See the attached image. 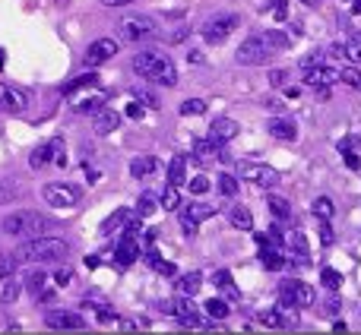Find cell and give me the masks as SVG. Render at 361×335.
<instances>
[{"mask_svg": "<svg viewBox=\"0 0 361 335\" xmlns=\"http://www.w3.org/2000/svg\"><path fill=\"white\" fill-rule=\"evenodd\" d=\"M133 70H137V76H143V80H149V82H159V86H178L175 63H171V57L159 54V51H140V54L133 57Z\"/></svg>", "mask_w": 361, "mask_h": 335, "instance_id": "obj_1", "label": "cell"}, {"mask_svg": "<svg viewBox=\"0 0 361 335\" xmlns=\"http://www.w3.org/2000/svg\"><path fill=\"white\" fill-rule=\"evenodd\" d=\"M67 253H70L67 241L38 234V237H29V241L19 244L16 260H23V263H54V260H63Z\"/></svg>", "mask_w": 361, "mask_h": 335, "instance_id": "obj_2", "label": "cell"}, {"mask_svg": "<svg viewBox=\"0 0 361 335\" xmlns=\"http://www.w3.org/2000/svg\"><path fill=\"white\" fill-rule=\"evenodd\" d=\"M95 82H99L95 76H80V80H73L67 86V95H70V105H73V111L95 114V111H102V108H105L108 92H105V89H99Z\"/></svg>", "mask_w": 361, "mask_h": 335, "instance_id": "obj_3", "label": "cell"}, {"mask_svg": "<svg viewBox=\"0 0 361 335\" xmlns=\"http://www.w3.org/2000/svg\"><path fill=\"white\" fill-rule=\"evenodd\" d=\"M0 228L10 237H38V234H48L51 222L44 215H35V212H13V215L4 218Z\"/></svg>", "mask_w": 361, "mask_h": 335, "instance_id": "obj_4", "label": "cell"}, {"mask_svg": "<svg viewBox=\"0 0 361 335\" xmlns=\"http://www.w3.org/2000/svg\"><path fill=\"white\" fill-rule=\"evenodd\" d=\"M273 44H269V38H267V32L263 35H250V38H244L241 44H238V63H244V67H260L263 61H269V54H273Z\"/></svg>", "mask_w": 361, "mask_h": 335, "instance_id": "obj_5", "label": "cell"}, {"mask_svg": "<svg viewBox=\"0 0 361 335\" xmlns=\"http://www.w3.org/2000/svg\"><path fill=\"white\" fill-rule=\"evenodd\" d=\"M42 196L44 203L51 206V209H73L76 203H80V187L73 184H63V180H54V184H44L42 187Z\"/></svg>", "mask_w": 361, "mask_h": 335, "instance_id": "obj_6", "label": "cell"}, {"mask_svg": "<svg viewBox=\"0 0 361 335\" xmlns=\"http://www.w3.org/2000/svg\"><path fill=\"white\" fill-rule=\"evenodd\" d=\"M231 32H238V16L235 13H219V16L206 19V23L200 25V35H203L209 44H222Z\"/></svg>", "mask_w": 361, "mask_h": 335, "instance_id": "obj_7", "label": "cell"}, {"mask_svg": "<svg viewBox=\"0 0 361 335\" xmlns=\"http://www.w3.org/2000/svg\"><path fill=\"white\" fill-rule=\"evenodd\" d=\"M121 38H124L127 44H140V42H149L152 35H156V23H152L149 16H127L121 19Z\"/></svg>", "mask_w": 361, "mask_h": 335, "instance_id": "obj_8", "label": "cell"}, {"mask_svg": "<svg viewBox=\"0 0 361 335\" xmlns=\"http://www.w3.org/2000/svg\"><path fill=\"white\" fill-rule=\"evenodd\" d=\"M279 298H282V304H288V307H311L314 288L305 285V282H298V279H286L279 285Z\"/></svg>", "mask_w": 361, "mask_h": 335, "instance_id": "obj_9", "label": "cell"}, {"mask_svg": "<svg viewBox=\"0 0 361 335\" xmlns=\"http://www.w3.org/2000/svg\"><path fill=\"white\" fill-rule=\"evenodd\" d=\"M165 313H171V317H178L180 326H190V329H200V317H197V307L190 304V298H184V294H178V301H169V304H162Z\"/></svg>", "mask_w": 361, "mask_h": 335, "instance_id": "obj_10", "label": "cell"}, {"mask_svg": "<svg viewBox=\"0 0 361 335\" xmlns=\"http://www.w3.org/2000/svg\"><path fill=\"white\" fill-rule=\"evenodd\" d=\"M238 177L247 180V184H257V187H273L279 180V171L269 165H257V162H247L238 168Z\"/></svg>", "mask_w": 361, "mask_h": 335, "instance_id": "obj_11", "label": "cell"}, {"mask_svg": "<svg viewBox=\"0 0 361 335\" xmlns=\"http://www.w3.org/2000/svg\"><path fill=\"white\" fill-rule=\"evenodd\" d=\"M25 105H29V95H25L23 89L10 86V82H0V111L16 114V111H23Z\"/></svg>", "mask_w": 361, "mask_h": 335, "instance_id": "obj_12", "label": "cell"}, {"mask_svg": "<svg viewBox=\"0 0 361 335\" xmlns=\"http://www.w3.org/2000/svg\"><path fill=\"white\" fill-rule=\"evenodd\" d=\"M44 326L48 329H86V320L73 310H51L44 317Z\"/></svg>", "mask_w": 361, "mask_h": 335, "instance_id": "obj_13", "label": "cell"}, {"mask_svg": "<svg viewBox=\"0 0 361 335\" xmlns=\"http://www.w3.org/2000/svg\"><path fill=\"white\" fill-rule=\"evenodd\" d=\"M114 54H118V42H111V38H99V42H92L89 51H86V67H99V63L111 61Z\"/></svg>", "mask_w": 361, "mask_h": 335, "instance_id": "obj_14", "label": "cell"}, {"mask_svg": "<svg viewBox=\"0 0 361 335\" xmlns=\"http://www.w3.org/2000/svg\"><path fill=\"white\" fill-rule=\"evenodd\" d=\"M238 133H241V127H238V120H231V118H216V120H212V127H209V139L216 146L231 143Z\"/></svg>", "mask_w": 361, "mask_h": 335, "instance_id": "obj_15", "label": "cell"}, {"mask_svg": "<svg viewBox=\"0 0 361 335\" xmlns=\"http://www.w3.org/2000/svg\"><path fill=\"white\" fill-rule=\"evenodd\" d=\"M13 272H16V263L10 256H0V301H13L19 294L16 282H13Z\"/></svg>", "mask_w": 361, "mask_h": 335, "instance_id": "obj_16", "label": "cell"}, {"mask_svg": "<svg viewBox=\"0 0 361 335\" xmlns=\"http://www.w3.org/2000/svg\"><path fill=\"white\" fill-rule=\"evenodd\" d=\"M305 82L311 89H326V86H333V82H339V70L336 67H320V63H314V67H307Z\"/></svg>", "mask_w": 361, "mask_h": 335, "instance_id": "obj_17", "label": "cell"}, {"mask_svg": "<svg viewBox=\"0 0 361 335\" xmlns=\"http://www.w3.org/2000/svg\"><path fill=\"white\" fill-rule=\"evenodd\" d=\"M257 320H260L263 326H269V329H286V326L298 323V317H295V313H288L286 307H279V310H263Z\"/></svg>", "mask_w": 361, "mask_h": 335, "instance_id": "obj_18", "label": "cell"}, {"mask_svg": "<svg viewBox=\"0 0 361 335\" xmlns=\"http://www.w3.org/2000/svg\"><path fill=\"white\" fill-rule=\"evenodd\" d=\"M286 253H282V247H273V244H263L260 247V266L269 269V272H279V269H286Z\"/></svg>", "mask_w": 361, "mask_h": 335, "instance_id": "obj_19", "label": "cell"}, {"mask_svg": "<svg viewBox=\"0 0 361 335\" xmlns=\"http://www.w3.org/2000/svg\"><path fill=\"white\" fill-rule=\"evenodd\" d=\"M267 130L273 133L276 139H282V143H295V139H298V130H295V124H292V120H286V118H273Z\"/></svg>", "mask_w": 361, "mask_h": 335, "instance_id": "obj_20", "label": "cell"}, {"mask_svg": "<svg viewBox=\"0 0 361 335\" xmlns=\"http://www.w3.org/2000/svg\"><path fill=\"white\" fill-rule=\"evenodd\" d=\"M286 244H288V253H295V263H298V266H307V241H305V234H301L298 228L288 231Z\"/></svg>", "mask_w": 361, "mask_h": 335, "instance_id": "obj_21", "label": "cell"}, {"mask_svg": "<svg viewBox=\"0 0 361 335\" xmlns=\"http://www.w3.org/2000/svg\"><path fill=\"white\" fill-rule=\"evenodd\" d=\"M118 124H121V114L118 111H111V108H102V111H95V133H114L118 130Z\"/></svg>", "mask_w": 361, "mask_h": 335, "instance_id": "obj_22", "label": "cell"}, {"mask_svg": "<svg viewBox=\"0 0 361 335\" xmlns=\"http://www.w3.org/2000/svg\"><path fill=\"white\" fill-rule=\"evenodd\" d=\"M336 51L339 57H349L352 63H361V32H352V38L345 44H336Z\"/></svg>", "mask_w": 361, "mask_h": 335, "instance_id": "obj_23", "label": "cell"}, {"mask_svg": "<svg viewBox=\"0 0 361 335\" xmlns=\"http://www.w3.org/2000/svg\"><path fill=\"white\" fill-rule=\"evenodd\" d=\"M48 162H54V143L35 146V149H32V156H29V168H32V171H38V168H44Z\"/></svg>", "mask_w": 361, "mask_h": 335, "instance_id": "obj_24", "label": "cell"}, {"mask_svg": "<svg viewBox=\"0 0 361 335\" xmlns=\"http://www.w3.org/2000/svg\"><path fill=\"white\" fill-rule=\"evenodd\" d=\"M200 282H203V275L200 272H187V275H180V279L175 282V291L184 294V298H193V294L200 291Z\"/></svg>", "mask_w": 361, "mask_h": 335, "instance_id": "obj_25", "label": "cell"}, {"mask_svg": "<svg viewBox=\"0 0 361 335\" xmlns=\"http://www.w3.org/2000/svg\"><path fill=\"white\" fill-rule=\"evenodd\" d=\"M228 222L235 225L238 231H250V228H254V215H250V209H247V206H231V212H228Z\"/></svg>", "mask_w": 361, "mask_h": 335, "instance_id": "obj_26", "label": "cell"}, {"mask_svg": "<svg viewBox=\"0 0 361 335\" xmlns=\"http://www.w3.org/2000/svg\"><path fill=\"white\" fill-rule=\"evenodd\" d=\"M48 285H51L48 275H42V272H35V275L29 279V291L35 294V301H42V304H44V301H51V294H54Z\"/></svg>", "mask_w": 361, "mask_h": 335, "instance_id": "obj_27", "label": "cell"}, {"mask_svg": "<svg viewBox=\"0 0 361 335\" xmlns=\"http://www.w3.org/2000/svg\"><path fill=\"white\" fill-rule=\"evenodd\" d=\"M114 256H118V263H121V266H130V263L137 260V237H127V234H124V241L118 244V250H114Z\"/></svg>", "mask_w": 361, "mask_h": 335, "instance_id": "obj_28", "label": "cell"}, {"mask_svg": "<svg viewBox=\"0 0 361 335\" xmlns=\"http://www.w3.org/2000/svg\"><path fill=\"white\" fill-rule=\"evenodd\" d=\"M156 171H159V162L152 156H140V158H133L130 162L133 177H149V174H156Z\"/></svg>", "mask_w": 361, "mask_h": 335, "instance_id": "obj_29", "label": "cell"}, {"mask_svg": "<svg viewBox=\"0 0 361 335\" xmlns=\"http://www.w3.org/2000/svg\"><path fill=\"white\" fill-rule=\"evenodd\" d=\"M19 199V184L13 177H0V206H10Z\"/></svg>", "mask_w": 361, "mask_h": 335, "instance_id": "obj_30", "label": "cell"}, {"mask_svg": "<svg viewBox=\"0 0 361 335\" xmlns=\"http://www.w3.org/2000/svg\"><path fill=\"white\" fill-rule=\"evenodd\" d=\"M193 158H197L200 165H209L212 158H216V143H203V139H197V143H193Z\"/></svg>", "mask_w": 361, "mask_h": 335, "instance_id": "obj_31", "label": "cell"}, {"mask_svg": "<svg viewBox=\"0 0 361 335\" xmlns=\"http://www.w3.org/2000/svg\"><path fill=\"white\" fill-rule=\"evenodd\" d=\"M184 177H187V158L184 156L171 158V165H169V184L180 187V184H184Z\"/></svg>", "mask_w": 361, "mask_h": 335, "instance_id": "obj_32", "label": "cell"}, {"mask_svg": "<svg viewBox=\"0 0 361 335\" xmlns=\"http://www.w3.org/2000/svg\"><path fill=\"white\" fill-rule=\"evenodd\" d=\"M311 209H314V215H317L320 222H330V218H333V199L330 196H317Z\"/></svg>", "mask_w": 361, "mask_h": 335, "instance_id": "obj_33", "label": "cell"}, {"mask_svg": "<svg viewBox=\"0 0 361 335\" xmlns=\"http://www.w3.org/2000/svg\"><path fill=\"white\" fill-rule=\"evenodd\" d=\"M187 215H190L193 218V222H206V218H212V215H216V209H212V206H206V203H193V206H187Z\"/></svg>", "mask_w": 361, "mask_h": 335, "instance_id": "obj_34", "label": "cell"}, {"mask_svg": "<svg viewBox=\"0 0 361 335\" xmlns=\"http://www.w3.org/2000/svg\"><path fill=\"white\" fill-rule=\"evenodd\" d=\"M267 206L273 209V215H276V218H292V206H288V199H282V196H269V199H267Z\"/></svg>", "mask_w": 361, "mask_h": 335, "instance_id": "obj_35", "label": "cell"}, {"mask_svg": "<svg viewBox=\"0 0 361 335\" xmlns=\"http://www.w3.org/2000/svg\"><path fill=\"white\" fill-rule=\"evenodd\" d=\"M146 263H149L156 272H162V275H175V266H171V263H165L156 250H149V253H146Z\"/></svg>", "mask_w": 361, "mask_h": 335, "instance_id": "obj_36", "label": "cell"}, {"mask_svg": "<svg viewBox=\"0 0 361 335\" xmlns=\"http://www.w3.org/2000/svg\"><path fill=\"white\" fill-rule=\"evenodd\" d=\"M156 209H159V199L152 196V193H143V196H140V203H137V215L146 218V215H152Z\"/></svg>", "mask_w": 361, "mask_h": 335, "instance_id": "obj_37", "label": "cell"}, {"mask_svg": "<svg viewBox=\"0 0 361 335\" xmlns=\"http://www.w3.org/2000/svg\"><path fill=\"white\" fill-rule=\"evenodd\" d=\"M320 285H324V288H330V291H339V285H343V275H339L336 269H330V266H326L324 272H320Z\"/></svg>", "mask_w": 361, "mask_h": 335, "instance_id": "obj_38", "label": "cell"}, {"mask_svg": "<svg viewBox=\"0 0 361 335\" xmlns=\"http://www.w3.org/2000/svg\"><path fill=\"white\" fill-rule=\"evenodd\" d=\"M162 209H180V193L175 184H169V190L162 193Z\"/></svg>", "mask_w": 361, "mask_h": 335, "instance_id": "obj_39", "label": "cell"}, {"mask_svg": "<svg viewBox=\"0 0 361 335\" xmlns=\"http://www.w3.org/2000/svg\"><path fill=\"white\" fill-rule=\"evenodd\" d=\"M216 285H219V291L235 294V282H231V272H228V269H219V272H216Z\"/></svg>", "mask_w": 361, "mask_h": 335, "instance_id": "obj_40", "label": "cell"}, {"mask_svg": "<svg viewBox=\"0 0 361 335\" xmlns=\"http://www.w3.org/2000/svg\"><path fill=\"white\" fill-rule=\"evenodd\" d=\"M206 313H209V320H225L228 317V304H225V301H209Z\"/></svg>", "mask_w": 361, "mask_h": 335, "instance_id": "obj_41", "label": "cell"}, {"mask_svg": "<svg viewBox=\"0 0 361 335\" xmlns=\"http://www.w3.org/2000/svg\"><path fill=\"white\" fill-rule=\"evenodd\" d=\"M203 111H206V101L203 99H187L184 105H180V114H184V118H187V114L193 118V114H203Z\"/></svg>", "mask_w": 361, "mask_h": 335, "instance_id": "obj_42", "label": "cell"}, {"mask_svg": "<svg viewBox=\"0 0 361 335\" xmlns=\"http://www.w3.org/2000/svg\"><path fill=\"white\" fill-rule=\"evenodd\" d=\"M219 193H222V196H235V193H238V180L231 177V174H222V177H219Z\"/></svg>", "mask_w": 361, "mask_h": 335, "instance_id": "obj_43", "label": "cell"}, {"mask_svg": "<svg viewBox=\"0 0 361 335\" xmlns=\"http://www.w3.org/2000/svg\"><path fill=\"white\" fill-rule=\"evenodd\" d=\"M339 80L343 82H349L352 89H361V73L355 67H345V70H339Z\"/></svg>", "mask_w": 361, "mask_h": 335, "instance_id": "obj_44", "label": "cell"}, {"mask_svg": "<svg viewBox=\"0 0 361 335\" xmlns=\"http://www.w3.org/2000/svg\"><path fill=\"white\" fill-rule=\"evenodd\" d=\"M267 38H269V44H273L276 51H279V48H288V44H292V38L282 35V32H267Z\"/></svg>", "mask_w": 361, "mask_h": 335, "instance_id": "obj_45", "label": "cell"}, {"mask_svg": "<svg viewBox=\"0 0 361 335\" xmlns=\"http://www.w3.org/2000/svg\"><path fill=\"white\" fill-rule=\"evenodd\" d=\"M187 187H190V193H197V196H203V193L209 190L212 184H209V180L203 177V174H200V177H193V180H190V184H187Z\"/></svg>", "mask_w": 361, "mask_h": 335, "instance_id": "obj_46", "label": "cell"}, {"mask_svg": "<svg viewBox=\"0 0 361 335\" xmlns=\"http://www.w3.org/2000/svg\"><path fill=\"white\" fill-rule=\"evenodd\" d=\"M121 222H127V209H118V212H114V215L108 218L105 225H102V231H114V228H118Z\"/></svg>", "mask_w": 361, "mask_h": 335, "instance_id": "obj_47", "label": "cell"}, {"mask_svg": "<svg viewBox=\"0 0 361 335\" xmlns=\"http://www.w3.org/2000/svg\"><path fill=\"white\" fill-rule=\"evenodd\" d=\"M180 228H184V234H187V237H193V234H197V222H193V218L187 215L184 209H180Z\"/></svg>", "mask_w": 361, "mask_h": 335, "instance_id": "obj_48", "label": "cell"}, {"mask_svg": "<svg viewBox=\"0 0 361 335\" xmlns=\"http://www.w3.org/2000/svg\"><path fill=\"white\" fill-rule=\"evenodd\" d=\"M54 282H57V285H70V282H73V272H70V269H57Z\"/></svg>", "mask_w": 361, "mask_h": 335, "instance_id": "obj_49", "label": "cell"}, {"mask_svg": "<svg viewBox=\"0 0 361 335\" xmlns=\"http://www.w3.org/2000/svg\"><path fill=\"white\" fill-rule=\"evenodd\" d=\"M320 241H324L326 247L333 244V228H330V222H320Z\"/></svg>", "mask_w": 361, "mask_h": 335, "instance_id": "obj_50", "label": "cell"}, {"mask_svg": "<svg viewBox=\"0 0 361 335\" xmlns=\"http://www.w3.org/2000/svg\"><path fill=\"white\" fill-rule=\"evenodd\" d=\"M286 80H288L286 70H273V73H269V82H273V86H286Z\"/></svg>", "mask_w": 361, "mask_h": 335, "instance_id": "obj_51", "label": "cell"}, {"mask_svg": "<svg viewBox=\"0 0 361 335\" xmlns=\"http://www.w3.org/2000/svg\"><path fill=\"white\" fill-rule=\"evenodd\" d=\"M127 118L140 120V118H143V105H140V101H130V105H127Z\"/></svg>", "mask_w": 361, "mask_h": 335, "instance_id": "obj_52", "label": "cell"}, {"mask_svg": "<svg viewBox=\"0 0 361 335\" xmlns=\"http://www.w3.org/2000/svg\"><path fill=\"white\" fill-rule=\"evenodd\" d=\"M273 16L276 19H286L288 16V6L282 4V0H273Z\"/></svg>", "mask_w": 361, "mask_h": 335, "instance_id": "obj_53", "label": "cell"}, {"mask_svg": "<svg viewBox=\"0 0 361 335\" xmlns=\"http://www.w3.org/2000/svg\"><path fill=\"white\" fill-rule=\"evenodd\" d=\"M99 320L102 323H114V310L111 307H99Z\"/></svg>", "mask_w": 361, "mask_h": 335, "instance_id": "obj_54", "label": "cell"}, {"mask_svg": "<svg viewBox=\"0 0 361 335\" xmlns=\"http://www.w3.org/2000/svg\"><path fill=\"white\" fill-rule=\"evenodd\" d=\"M345 165H349L352 171H358V168H361V162H358V156H355V152H345Z\"/></svg>", "mask_w": 361, "mask_h": 335, "instance_id": "obj_55", "label": "cell"}, {"mask_svg": "<svg viewBox=\"0 0 361 335\" xmlns=\"http://www.w3.org/2000/svg\"><path fill=\"white\" fill-rule=\"evenodd\" d=\"M301 63H305V67H314V63H320V54H307Z\"/></svg>", "mask_w": 361, "mask_h": 335, "instance_id": "obj_56", "label": "cell"}, {"mask_svg": "<svg viewBox=\"0 0 361 335\" xmlns=\"http://www.w3.org/2000/svg\"><path fill=\"white\" fill-rule=\"evenodd\" d=\"M105 6H127V4H133V0H102Z\"/></svg>", "mask_w": 361, "mask_h": 335, "instance_id": "obj_57", "label": "cell"}, {"mask_svg": "<svg viewBox=\"0 0 361 335\" xmlns=\"http://www.w3.org/2000/svg\"><path fill=\"white\" fill-rule=\"evenodd\" d=\"M352 13H361V0H355V4H352Z\"/></svg>", "mask_w": 361, "mask_h": 335, "instance_id": "obj_58", "label": "cell"}, {"mask_svg": "<svg viewBox=\"0 0 361 335\" xmlns=\"http://www.w3.org/2000/svg\"><path fill=\"white\" fill-rule=\"evenodd\" d=\"M301 4H311L314 6V4H320V0H301Z\"/></svg>", "mask_w": 361, "mask_h": 335, "instance_id": "obj_59", "label": "cell"}, {"mask_svg": "<svg viewBox=\"0 0 361 335\" xmlns=\"http://www.w3.org/2000/svg\"><path fill=\"white\" fill-rule=\"evenodd\" d=\"M0 67H4V51H0Z\"/></svg>", "mask_w": 361, "mask_h": 335, "instance_id": "obj_60", "label": "cell"}]
</instances>
